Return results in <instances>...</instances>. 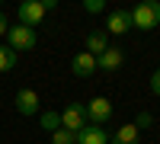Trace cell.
Listing matches in <instances>:
<instances>
[{
  "instance_id": "obj_1",
  "label": "cell",
  "mask_w": 160,
  "mask_h": 144,
  "mask_svg": "<svg viewBox=\"0 0 160 144\" xmlns=\"http://www.w3.org/2000/svg\"><path fill=\"white\" fill-rule=\"evenodd\" d=\"M154 26H160V3L157 0H144V3L131 7V29L151 32Z\"/></svg>"
},
{
  "instance_id": "obj_2",
  "label": "cell",
  "mask_w": 160,
  "mask_h": 144,
  "mask_svg": "<svg viewBox=\"0 0 160 144\" xmlns=\"http://www.w3.org/2000/svg\"><path fill=\"white\" fill-rule=\"evenodd\" d=\"M35 42H38V35H35V29H29V26H10V32H7V45L16 51H32L35 48Z\"/></svg>"
},
{
  "instance_id": "obj_3",
  "label": "cell",
  "mask_w": 160,
  "mask_h": 144,
  "mask_svg": "<svg viewBox=\"0 0 160 144\" xmlns=\"http://www.w3.org/2000/svg\"><path fill=\"white\" fill-rule=\"evenodd\" d=\"M87 106L83 102H71V106L61 109V128H68V132H80V128H87Z\"/></svg>"
},
{
  "instance_id": "obj_4",
  "label": "cell",
  "mask_w": 160,
  "mask_h": 144,
  "mask_svg": "<svg viewBox=\"0 0 160 144\" xmlns=\"http://www.w3.org/2000/svg\"><path fill=\"white\" fill-rule=\"evenodd\" d=\"M83 106H87V122L90 125H106L112 119V102L106 96H93L90 102H83Z\"/></svg>"
},
{
  "instance_id": "obj_5",
  "label": "cell",
  "mask_w": 160,
  "mask_h": 144,
  "mask_svg": "<svg viewBox=\"0 0 160 144\" xmlns=\"http://www.w3.org/2000/svg\"><path fill=\"white\" fill-rule=\"evenodd\" d=\"M45 3L42 0H26V3H19V10H16V16H19V22L22 26H29V29H35L38 22L45 19Z\"/></svg>"
},
{
  "instance_id": "obj_6",
  "label": "cell",
  "mask_w": 160,
  "mask_h": 144,
  "mask_svg": "<svg viewBox=\"0 0 160 144\" xmlns=\"http://www.w3.org/2000/svg\"><path fill=\"white\" fill-rule=\"evenodd\" d=\"M13 102H16V112H19V115H26V119H32V115L42 112V106H38V93H35V90H29V87L19 90Z\"/></svg>"
},
{
  "instance_id": "obj_7",
  "label": "cell",
  "mask_w": 160,
  "mask_h": 144,
  "mask_svg": "<svg viewBox=\"0 0 160 144\" xmlns=\"http://www.w3.org/2000/svg\"><path fill=\"white\" fill-rule=\"evenodd\" d=\"M109 35H125L131 29V10H112L106 16V26H102Z\"/></svg>"
},
{
  "instance_id": "obj_8",
  "label": "cell",
  "mask_w": 160,
  "mask_h": 144,
  "mask_svg": "<svg viewBox=\"0 0 160 144\" xmlns=\"http://www.w3.org/2000/svg\"><path fill=\"white\" fill-rule=\"evenodd\" d=\"M122 61H125V51L118 48V45H109V48H106L102 55L96 58V71L112 74V71H118V67H122Z\"/></svg>"
},
{
  "instance_id": "obj_9",
  "label": "cell",
  "mask_w": 160,
  "mask_h": 144,
  "mask_svg": "<svg viewBox=\"0 0 160 144\" xmlns=\"http://www.w3.org/2000/svg\"><path fill=\"white\" fill-rule=\"evenodd\" d=\"M71 71L77 77H93V74H96V58L87 55V51H77V55L71 58Z\"/></svg>"
},
{
  "instance_id": "obj_10",
  "label": "cell",
  "mask_w": 160,
  "mask_h": 144,
  "mask_svg": "<svg viewBox=\"0 0 160 144\" xmlns=\"http://www.w3.org/2000/svg\"><path fill=\"white\" fill-rule=\"evenodd\" d=\"M106 48H109V32H106V29H93V32H87V55L99 58Z\"/></svg>"
},
{
  "instance_id": "obj_11",
  "label": "cell",
  "mask_w": 160,
  "mask_h": 144,
  "mask_svg": "<svg viewBox=\"0 0 160 144\" xmlns=\"http://www.w3.org/2000/svg\"><path fill=\"white\" fill-rule=\"evenodd\" d=\"M77 144H109V135L102 125H87L77 132Z\"/></svg>"
},
{
  "instance_id": "obj_12",
  "label": "cell",
  "mask_w": 160,
  "mask_h": 144,
  "mask_svg": "<svg viewBox=\"0 0 160 144\" xmlns=\"http://www.w3.org/2000/svg\"><path fill=\"white\" fill-rule=\"evenodd\" d=\"M109 144H138V128H135V122H131V125H122V128L109 138Z\"/></svg>"
},
{
  "instance_id": "obj_13",
  "label": "cell",
  "mask_w": 160,
  "mask_h": 144,
  "mask_svg": "<svg viewBox=\"0 0 160 144\" xmlns=\"http://www.w3.org/2000/svg\"><path fill=\"white\" fill-rule=\"evenodd\" d=\"M16 61H19V55H16V51H13L10 45H0V74L13 71V67H16Z\"/></svg>"
},
{
  "instance_id": "obj_14",
  "label": "cell",
  "mask_w": 160,
  "mask_h": 144,
  "mask_svg": "<svg viewBox=\"0 0 160 144\" xmlns=\"http://www.w3.org/2000/svg\"><path fill=\"white\" fill-rule=\"evenodd\" d=\"M38 122H42V128L48 135H55L61 128V112H55V109H51V112H38Z\"/></svg>"
},
{
  "instance_id": "obj_15",
  "label": "cell",
  "mask_w": 160,
  "mask_h": 144,
  "mask_svg": "<svg viewBox=\"0 0 160 144\" xmlns=\"http://www.w3.org/2000/svg\"><path fill=\"white\" fill-rule=\"evenodd\" d=\"M51 144H77V135L68 132V128H58V132L51 135Z\"/></svg>"
},
{
  "instance_id": "obj_16",
  "label": "cell",
  "mask_w": 160,
  "mask_h": 144,
  "mask_svg": "<svg viewBox=\"0 0 160 144\" xmlns=\"http://www.w3.org/2000/svg\"><path fill=\"white\" fill-rule=\"evenodd\" d=\"M151 122H154V115H151V112H141L138 119H135V128H138V132H141V128H148Z\"/></svg>"
},
{
  "instance_id": "obj_17",
  "label": "cell",
  "mask_w": 160,
  "mask_h": 144,
  "mask_svg": "<svg viewBox=\"0 0 160 144\" xmlns=\"http://www.w3.org/2000/svg\"><path fill=\"white\" fill-rule=\"evenodd\" d=\"M151 93H154V96H160V71H154V74H151Z\"/></svg>"
},
{
  "instance_id": "obj_18",
  "label": "cell",
  "mask_w": 160,
  "mask_h": 144,
  "mask_svg": "<svg viewBox=\"0 0 160 144\" xmlns=\"http://www.w3.org/2000/svg\"><path fill=\"white\" fill-rule=\"evenodd\" d=\"M83 7H87V13H99L102 10V0H87Z\"/></svg>"
},
{
  "instance_id": "obj_19",
  "label": "cell",
  "mask_w": 160,
  "mask_h": 144,
  "mask_svg": "<svg viewBox=\"0 0 160 144\" xmlns=\"http://www.w3.org/2000/svg\"><path fill=\"white\" fill-rule=\"evenodd\" d=\"M7 32H10V19L0 13V35H7Z\"/></svg>"
}]
</instances>
